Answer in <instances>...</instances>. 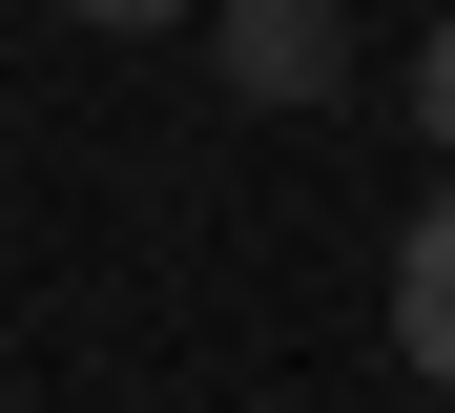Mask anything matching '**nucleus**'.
<instances>
[{
	"label": "nucleus",
	"mask_w": 455,
	"mask_h": 413,
	"mask_svg": "<svg viewBox=\"0 0 455 413\" xmlns=\"http://www.w3.org/2000/svg\"><path fill=\"white\" fill-rule=\"evenodd\" d=\"M228 104H269V124H311L331 83H352V0H228Z\"/></svg>",
	"instance_id": "f257e3e1"
},
{
	"label": "nucleus",
	"mask_w": 455,
	"mask_h": 413,
	"mask_svg": "<svg viewBox=\"0 0 455 413\" xmlns=\"http://www.w3.org/2000/svg\"><path fill=\"white\" fill-rule=\"evenodd\" d=\"M394 372H414V393H455V187L394 227Z\"/></svg>",
	"instance_id": "f03ea898"
},
{
	"label": "nucleus",
	"mask_w": 455,
	"mask_h": 413,
	"mask_svg": "<svg viewBox=\"0 0 455 413\" xmlns=\"http://www.w3.org/2000/svg\"><path fill=\"white\" fill-rule=\"evenodd\" d=\"M394 104H414V145H435V165H455V21H435V42H414V83H394Z\"/></svg>",
	"instance_id": "7ed1b4c3"
},
{
	"label": "nucleus",
	"mask_w": 455,
	"mask_h": 413,
	"mask_svg": "<svg viewBox=\"0 0 455 413\" xmlns=\"http://www.w3.org/2000/svg\"><path fill=\"white\" fill-rule=\"evenodd\" d=\"M62 21H104V42H166V21H187V0H62Z\"/></svg>",
	"instance_id": "20e7f679"
}]
</instances>
